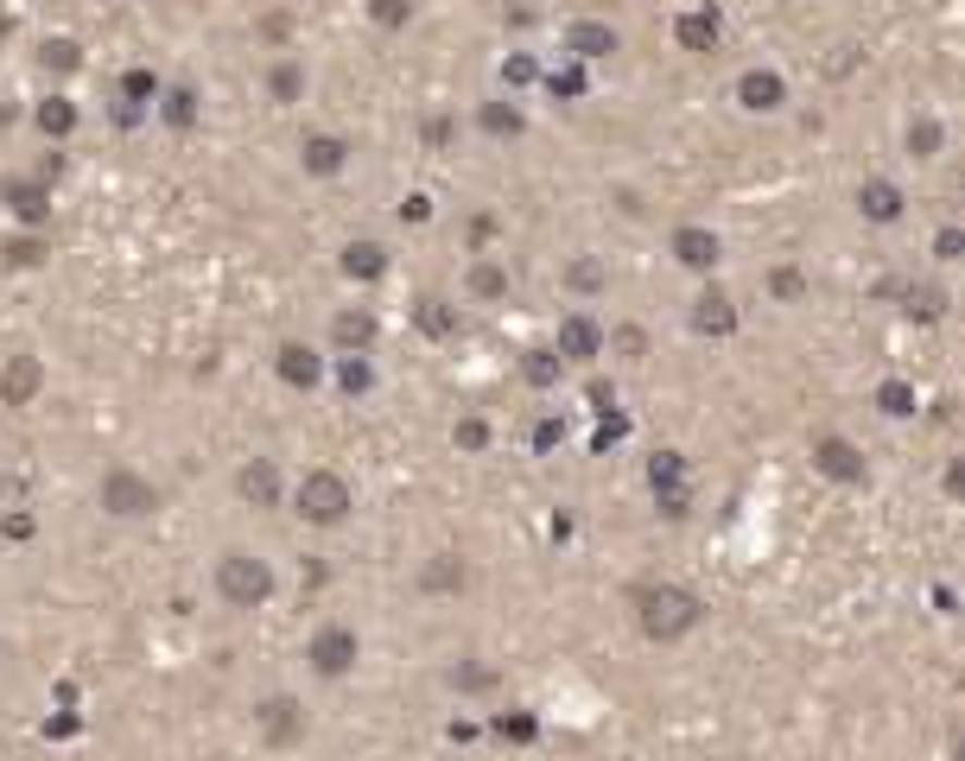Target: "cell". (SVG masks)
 Instances as JSON below:
<instances>
[{"label": "cell", "mask_w": 965, "mask_h": 761, "mask_svg": "<svg viewBox=\"0 0 965 761\" xmlns=\"http://www.w3.org/2000/svg\"><path fill=\"white\" fill-rule=\"evenodd\" d=\"M280 381H286V388H318V381H325V363H318L305 343H286V349H280Z\"/></svg>", "instance_id": "obj_16"}, {"label": "cell", "mask_w": 965, "mask_h": 761, "mask_svg": "<svg viewBox=\"0 0 965 761\" xmlns=\"http://www.w3.org/2000/svg\"><path fill=\"white\" fill-rule=\"evenodd\" d=\"M877 406H883L890 419H908V413H915V388H908V381H883V388H877Z\"/></svg>", "instance_id": "obj_35"}, {"label": "cell", "mask_w": 965, "mask_h": 761, "mask_svg": "<svg viewBox=\"0 0 965 761\" xmlns=\"http://www.w3.org/2000/svg\"><path fill=\"white\" fill-rule=\"evenodd\" d=\"M331 336H337V349H343V356H369L375 318H369V311H343V318L331 324Z\"/></svg>", "instance_id": "obj_17"}, {"label": "cell", "mask_w": 965, "mask_h": 761, "mask_svg": "<svg viewBox=\"0 0 965 761\" xmlns=\"http://www.w3.org/2000/svg\"><path fill=\"white\" fill-rule=\"evenodd\" d=\"M572 286L597 292V286H603V267H597V260H572Z\"/></svg>", "instance_id": "obj_38"}, {"label": "cell", "mask_w": 965, "mask_h": 761, "mask_svg": "<svg viewBox=\"0 0 965 761\" xmlns=\"http://www.w3.org/2000/svg\"><path fill=\"white\" fill-rule=\"evenodd\" d=\"M235 489H242V502L273 507V502H280V470H273V457H255V464H242Z\"/></svg>", "instance_id": "obj_15"}, {"label": "cell", "mask_w": 965, "mask_h": 761, "mask_svg": "<svg viewBox=\"0 0 965 761\" xmlns=\"http://www.w3.org/2000/svg\"><path fill=\"white\" fill-rule=\"evenodd\" d=\"M940 140H946V134H940V121H933V114L908 121V152H915V159H933V152H940Z\"/></svg>", "instance_id": "obj_28"}, {"label": "cell", "mask_w": 965, "mask_h": 761, "mask_svg": "<svg viewBox=\"0 0 965 761\" xmlns=\"http://www.w3.org/2000/svg\"><path fill=\"white\" fill-rule=\"evenodd\" d=\"M457 444H464V451H482V444H489V426H482V419H457Z\"/></svg>", "instance_id": "obj_37"}, {"label": "cell", "mask_w": 965, "mask_h": 761, "mask_svg": "<svg viewBox=\"0 0 965 761\" xmlns=\"http://www.w3.org/2000/svg\"><path fill=\"white\" fill-rule=\"evenodd\" d=\"M814 464L826 476H839V482H864V457H857V444H845V438H819Z\"/></svg>", "instance_id": "obj_14"}, {"label": "cell", "mask_w": 965, "mask_h": 761, "mask_svg": "<svg viewBox=\"0 0 965 761\" xmlns=\"http://www.w3.org/2000/svg\"><path fill=\"white\" fill-rule=\"evenodd\" d=\"M610 51H623V38L610 20H572L565 26V58L572 64H597V58H610Z\"/></svg>", "instance_id": "obj_5"}, {"label": "cell", "mask_w": 965, "mask_h": 761, "mask_svg": "<svg viewBox=\"0 0 965 761\" xmlns=\"http://www.w3.org/2000/svg\"><path fill=\"white\" fill-rule=\"evenodd\" d=\"M38 64H45V71H76V64H83V45H76V38H45V45H38Z\"/></svg>", "instance_id": "obj_26"}, {"label": "cell", "mask_w": 965, "mask_h": 761, "mask_svg": "<svg viewBox=\"0 0 965 761\" xmlns=\"http://www.w3.org/2000/svg\"><path fill=\"white\" fill-rule=\"evenodd\" d=\"M369 20L381 26V33H401L413 20V0H369Z\"/></svg>", "instance_id": "obj_36"}, {"label": "cell", "mask_w": 965, "mask_h": 761, "mask_svg": "<svg viewBox=\"0 0 965 761\" xmlns=\"http://www.w3.org/2000/svg\"><path fill=\"white\" fill-rule=\"evenodd\" d=\"M547 89H553V96H585V89H591V76H585V64H572V58H565L559 71H547Z\"/></svg>", "instance_id": "obj_32"}, {"label": "cell", "mask_w": 965, "mask_h": 761, "mask_svg": "<svg viewBox=\"0 0 965 761\" xmlns=\"http://www.w3.org/2000/svg\"><path fill=\"white\" fill-rule=\"evenodd\" d=\"M775 292H781V298H801V273H794V267H781V273H775Z\"/></svg>", "instance_id": "obj_43"}, {"label": "cell", "mask_w": 965, "mask_h": 761, "mask_svg": "<svg viewBox=\"0 0 965 761\" xmlns=\"http://www.w3.org/2000/svg\"><path fill=\"white\" fill-rule=\"evenodd\" d=\"M33 121L45 127V134H51V140H64V134L76 127V102H71V96H45Z\"/></svg>", "instance_id": "obj_22"}, {"label": "cell", "mask_w": 965, "mask_h": 761, "mask_svg": "<svg viewBox=\"0 0 965 761\" xmlns=\"http://www.w3.org/2000/svg\"><path fill=\"white\" fill-rule=\"evenodd\" d=\"M960 229H940V235H933V260H960Z\"/></svg>", "instance_id": "obj_40"}, {"label": "cell", "mask_w": 965, "mask_h": 761, "mask_svg": "<svg viewBox=\"0 0 965 761\" xmlns=\"http://www.w3.org/2000/svg\"><path fill=\"white\" fill-rule=\"evenodd\" d=\"M0 533H7V540H26V533H33V514H7Z\"/></svg>", "instance_id": "obj_42"}, {"label": "cell", "mask_w": 965, "mask_h": 761, "mask_svg": "<svg viewBox=\"0 0 965 761\" xmlns=\"http://www.w3.org/2000/svg\"><path fill=\"white\" fill-rule=\"evenodd\" d=\"M559 438H565V426H559V419H540V426H534V444H540V451H553Z\"/></svg>", "instance_id": "obj_41"}, {"label": "cell", "mask_w": 965, "mask_h": 761, "mask_svg": "<svg viewBox=\"0 0 965 761\" xmlns=\"http://www.w3.org/2000/svg\"><path fill=\"white\" fill-rule=\"evenodd\" d=\"M718 33H724V26H718V7H693V13L673 20V38H680L686 51H718Z\"/></svg>", "instance_id": "obj_11"}, {"label": "cell", "mask_w": 965, "mask_h": 761, "mask_svg": "<svg viewBox=\"0 0 965 761\" xmlns=\"http://www.w3.org/2000/svg\"><path fill=\"white\" fill-rule=\"evenodd\" d=\"M426 590H457V584H464V559H451V552H439V559H432V565H426Z\"/></svg>", "instance_id": "obj_30"}, {"label": "cell", "mask_w": 965, "mask_h": 761, "mask_svg": "<svg viewBox=\"0 0 965 761\" xmlns=\"http://www.w3.org/2000/svg\"><path fill=\"white\" fill-rule=\"evenodd\" d=\"M267 89H273V102H298V96H305V64H298V58H280L273 76H267Z\"/></svg>", "instance_id": "obj_24"}, {"label": "cell", "mask_w": 965, "mask_h": 761, "mask_svg": "<svg viewBox=\"0 0 965 761\" xmlns=\"http://www.w3.org/2000/svg\"><path fill=\"white\" fill-rule=\"evenodd\" d=\"M419 330H426V336H457V305H445V298H419Z\"/></svg>", "instance_id": "obj_25"}, {"label": "cell", "mask_w": 965, "mask_h": 761, "mask_svg": "<svg viewBox=\"0 0 965 761\" xmlns=\"http://www.w3.org/2000/svg\"><path fill=\"white\" fill-rule=\"evenodd\" d=\"M534 76H540V71H534V58H521V51L502 64V83H534Z\"/></svg>", "instance_id": "obj_39"}, {"label": "cell", "mask_w": 965, "mask_h": 761, "mask_svg": "<svg viewBox=\"0 0 965 761\" xmlns=\"http://www.w3.org/2000/svg\"><path fill=\"white\" fill-rule=\"evenodd\" d=\"M356 628H318V635H312V666H318V673H325V679H343V673H350V666H356Z\"/></svg>", "instance_id": "obj_6"}, {"label": "cell", "mask_w": 965, "mask_h": 761, "mask_svg": "<svg viewBox=\"0 0 965 761\" xmlns=\"http://www.w3.org/2000/svg\"><path fill=\"white\" fill-rule=\"evenodd\" d=\"M159 114H166V127H191V121H197V89H191V83L159 89Z\"/></svg>", "instance_id": "obj_21"}, {"label": "cell", "mask_w": 965, "mask_h": 761, "mask_svg": "<svg viewBox=\"0 0 965 761\" xmlns=\"http://www.w3.org/2000/svg\"><path fill=\"white\" fill-rule=\"evenodd\" d=\"M471 292H477V298H502V292H509V273H502L496 260H477V267H471Z\"/></svg>", "instance_id": "obj_34"}, {"label": "cell", "mask_w": 965, "mask_h": 761, "mask_svg": "<svg viewBox=\"0 0 965 761\" xmlns=\"http://www.w3.org/2000/svg\"><path fill=\"white\" fill-rule=\"evenodd\" d=\"M102 507L121 514V520H141V514L159 507V489H152L147 476H134V470H109L102 476Z\"/></svg>", "instance_id": "obj_4"}, {"label": "cell", "mask_w": 965, "mask_h": 761, "mask_svg": "<svg viewBox=\"0 0 965 761\" xmlns=\"http://www.w3.org/2000/svg\"><path fill=\"white\" fill-rule=\"evenodd\" d=\"M693 330H699V336H731V330H737V311H731V298L718 286L693 298Z\"/></svg>", "instance_id": "obj_13"}, {"label": "cell", "mask_w": 965, "mask_h": 761, "mask_svg": "<svg viewBox=\"0 0 965 761\" xmlns=\"http://www.w3.org/2000/svg\"><path fill=\"white\" fill-rule=\"evenodd\" d=\"M482 127H489L496 140H515L521 134V109L515 102H482Z\"/></svg>", "instance_id": "obj_27"}, {"label": "cell", "mask_w": 965, "mask_h": 761, "mask_svg": "<svg viewBox=\"0 0 965 761\" xmlns=\"http://www.w3.org/2000/svg\"><path fill=\"white\" fill-rule=\"evenodd\" d=\"M603 343H610V336H603V324H597L591 311H572V318H565V324H559V363H591V356H603Z\"/></svg>", "instance_id": "obj_7"}, {"label": "cell", "mask_w": 965, "mask_h": 761, "mask_svg": "<svg viewBox=\"0 0 965 761\" xmlns=\"http://www.w3.org/2000/svg\"><path fill=\"white\" fill-rule=\"evenodd\" d=\"M559 368H565V363H559L553 349H527V363H521V375H527L534 388H553V381H559Z\"/></svg>", "instance_id": "obj_33"}, {"label": "cell", "mask_w": 965, "mask_h": 761, "mask_svg": "<svg viewBox=\"0 0 965 761\" xmlns=\"http://www.w3.org/2000/svg\"><path fill=\"white\" fill-rule=\"evenodd\" d=\"M159 89H166V83H159L152 71H127V76H121V102H127V109H141V114L159 102Z\"/></svg>", "instance_id": "obj_23"}, {"label": "cell", "mask_w": 965, "mask_h": 761, "mask_svg": "<svg viewBox=\"0 0 965 761\" xmlns=\"http://www.w3.org/2000/svg\"><path fill=\"white\" fill-rule=\"evenodd\" d=\"M350 507H356V495H350V482L337 470H305V482H298V514H305L312 527H337Z\"/></svg>", "instance_id": "obj_3"}, {"label": "cell", "mask_w": 965, "mask_h": 761, "mask_svg": "<svg viewBox=\"0 0 965 761\" xmlns=\"http://www.w3.org/2000/svg\"><path fill=\"white\" fill-rule=\"evenodd\" d=\"M337 381H343V394H369V388H375L369 356H343V363H337Z\"/></svg>", "instance_id": "obj_31"}, {"label": "cell", "mask_w": 965, "mask_h": 761, "mask_svg": "<svg viewBox=\"0 0 965 761\" xmlns=\"http://www.w3.org/2000/svg\"><path fill=\"white\" fill-rule=\"evenodd\" d=\"M737 102L749 114H775L781 102H787V83H781V71H743L737 76Z\"/></svg>", "instance_id": "obj_8"}, {"label": "cell", "mask_w": 965, "mask_h": 761, "mask_svg": "<svg viewBox=\"0 0 965 761\" xmlns=\"http://www.w3.org/2000/svg\"><path fill=\"white\" fill-rule=\"evenodd\" d=\"M718 235H711V229H680V235H673V260H680V267H693V273H711V267H718Z\"/></svg>", "instance_id": "obj_12"}, {"label": "cell", "mask_w": 965, "mask_h": 761, "mask_svg": "<svg viewBox=\"0 0 965 761\" xmlns=\"http://www.w3.org/2000/svg\"><path fill=\"white\" fill-rule=\"evenodd\" d=\"M496 729L502 736H534V717H496Z\"/></svg>", "instance_id": "obj_45"}, {"label": "cell", "mask_w": 965, "mask_h": 761, "mask_svg": "<svg viewBox=\"0 0 965 761\" xmlns=\"http://www.w3.org/2000/svg\"><path fill=\"white\" fill-rule=\"evenodd\" d=\"M680 476H686V457H680V451H661V457L648 464V482H655V495L680 489Z\"/></svg>", "instance_id": "obj_29"}, {"label": "cell", "mask_w": 965, "mask_h": 761, "mask_svg": "<svg viewBox=\"0 0 965 761\" xmlns=\"http://www.w3.org/2000/svg\"><path fill=\"white\" fill-rule=\"evenodd\" d=\"M635 622H642L648 641H680V635H693L706 622V603L693 590H680V584H642L635 590Z\"/></svg>", "instance_id": "obj_1"}, {"label": "cell", "mask_w": 965, "mask_h": 761, "mask_svg": "<svg viewBox=\"0 0 965 761\" xmlns=\"http://www.w3.org/2000/svg\"><path fill=\"white\" fill-rule=\"evenodd\" d=\"M0 197H7V210H13L20 222H45V204H51V197H45V184H20V179L7 184Z\"/></svg>", "instance_id": "obj_20"}, {"label": "cell", "mask_w": 965, "mask_h": 761, "mask_svg": "<svg viewBox=\"0 0 965 761\" xmlns=\"http://www.w3.org/2000/svg\"><path fill=\"white\" fill-rule=\"evenodd\" d=\"M432 217V204H426V197H407V204H401V222H426Z\"/></svg>", "instance_id": "obj_44"}, {"label": "cell", "mask_w": 965, "mask_h": 761, "mask_svg": "<svg viewBox=\"0 0 965 761\" xmlns=\"http://www.w3.org/2000/svg\"><path fill=\"white\" fill-rule=\"evenodd\" d=\"M343 159H350V146L337 140V134H312V140L298 146V165H305L312 179H337V172H343Z\"/></svg>", "instance_id": "obj_10"}, {"label": "cell", "mask_w": 965, "mask_h": 761, "mask_svg": "<svg viewBox=\"0 0 965 761\" xmlns=\"http://www.w3.org/2000/svg\"><path fill=\"white\" fill-rule=\"evenodd\" d=\"M343 273H350V280H381V273H388V248H381V242H350V248H343Z\"/></svg>", "instance_id": "obj_19"}, {"label": "cell", "mask_w": 965, "mask_h": 761, "mask_svg": "<svg viewBox=\"0 0 965 761\" xmlns=\"http://www.w3.org/2000/svg\"><path fill=\"white\" fill-rule=\"evenodd\" d=\"M857 210H864L870 222H895L902 217V191H895L890 179H870L864 191H857Z\"/></svg>", "instance_id": "obj_18"}, {"label": "cell", "mask_w": 965, "mask_h": 761, "mask_svg": "<svg viewBox=\"0 0 965 761\" xmlns=\"http://www.w3.org/2000/svg\"><path fill=\"white\" fill-rule=\"evenodd\" d=\"M38 388H45L38 356H7V368H0V406H26Z\"/></svg>", "instance_id": "obj_9"}, {"label": "cell", "mask_w": 965, "mask_h": 761, "mask_svg": "<svg viewBox=\"0 0 965 761\" xmlns=\"http://www.w3.org/2000/svg\"><path fill=\"white\" fill-rule=\"evenodd\" d=\"M217 590H223L229 610H260L273 597V572H267V559H255V552H223L217 559Z\"/></svg>", "instance_id": "obj_2"}]
</instances>
